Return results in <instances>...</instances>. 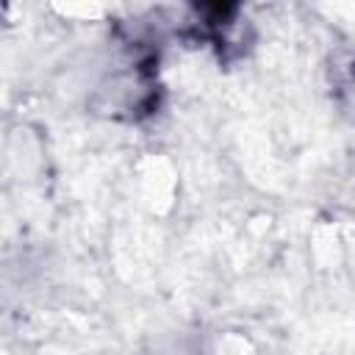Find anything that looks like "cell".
Masks as SVG:
<instances>
[{
  "label": "cell",
  "mask_w": 355,
  "mask_h": 355,
  "mask_svg": "<svg viewBox=\"0 0 355 355\" xmlns=\"http://www.w3.org/2000/svg\"><path fill=\"white\" fill-rule=\"evenodd\" d=\"M333 75L341 105L355 116V58H349L344 67H333Z\"/></svg>",
  "instance_id": "6da1fadb"
}]
</instances>
